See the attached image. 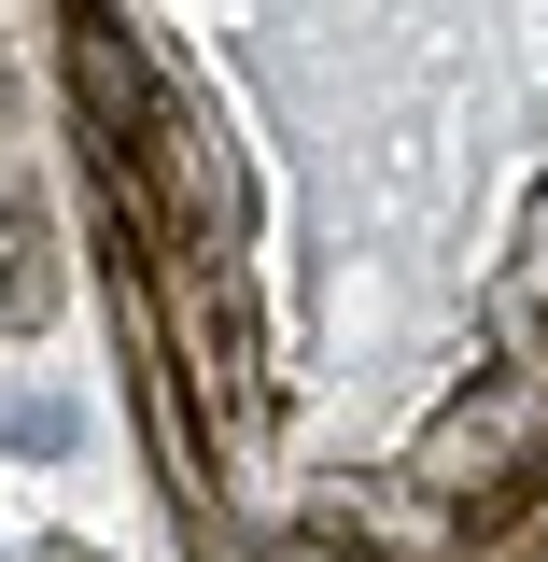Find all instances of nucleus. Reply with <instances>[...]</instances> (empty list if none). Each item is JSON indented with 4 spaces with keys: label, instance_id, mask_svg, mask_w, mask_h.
Listing matches in <instances>:
<instances>
[{
    "label": "nucleus",
    "instance_id": "nucleus-2",
    "mask_svg": "<svg viewBox=\"0 0 548 562\" xmlns=\"http://www.w3.org/2000/svg\"><path fill=\"white\" fill-rule=\"evenodd\" d=\"M0 562H127L99 464V366H85L14 43H0Z\"/></svg>",
    "mask_w": 548,
    "mask_h": 562
},
{
    "label": "nucleus",
    "instance_id": "nucleus-1",
    "mask_svg": "<svg viewBox=\"0 0 548 562\" xmlns=\"http://www.w3.org/2000/svg\"><path fill=\"white\" fill-rule=\"evenodd\" d=\"M141 422L211 562L548 535V0H29Z\"/></svg>",
    "mask_w": 548,
    "mask_h": 562
}]
</instances>
